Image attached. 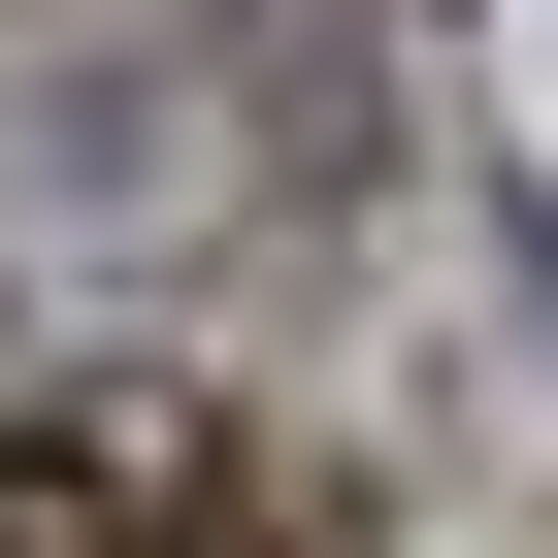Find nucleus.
Listing matches in <instances>:
<instances>
[{
	"label": "nucleus",
	"mask_w": 558,
	"mask_h": 558,
	"mask_svg": "<svg viewBox=\"0 0 558 558\" xmlns=\"http://www.w3.org/2000/svg\"><path fill=\"white\" fill-rule=\"evenodd\" d=\"M0 558H263V460L197 395H34L0 427Z\"/></svg>",
	"instance_id": "1"
}]
</instances>
